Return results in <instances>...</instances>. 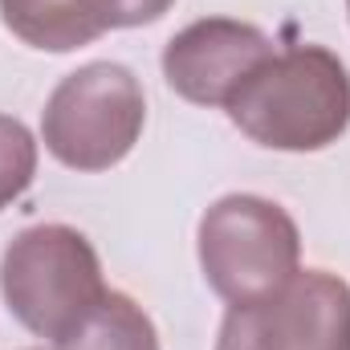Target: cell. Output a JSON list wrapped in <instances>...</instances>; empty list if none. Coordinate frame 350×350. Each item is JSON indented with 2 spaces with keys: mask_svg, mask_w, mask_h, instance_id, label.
Wrapping results in <instances>:
<instances>
[{
  "mask_svg": "<svg viewBox=\"0 0 350 350\" xmlns=\"http://www.w3.org/2000/svg\"><path fill=\"white\" fill-rule=\"evenodd\" d=\"M57 350H159V334L135 297L106 289V297L57 342Z\"/></svg>",
  "mask_w": 350,
  "mask_h": 350,
  "instance_id": "8",
  "label": "cell"
},
{
  "mask_svg": "<svg viewBox=\"0 0 350 350\" xmlns=\"http://www.w3.org/2000/svg\"><path fill=\"white\" fill-rule=\"evenodd\" d=\"M228 118L273 151H322L350 126V74L326 45H289L245 78Z\"/></svg>",
  "mask_w": 350,
  "mask_h": 350,
  "instance_id": "1",
  "label": "cell"
},
{
  "mask_svg": "<svg viewBox=\"0 0 350 350\" xmlns=\"http://www.w3.org/2000/svg\"><path fill=\"white\" fill-rule=\"evenodd\" d=\"M301 261L293 216L265 196H224L200 220V269L212 293L228 306H249L277 293Z\"/></svg>",
  "mask_w": 350,
  "mask_h": 350,
  "instance_id": "4",
  "label": "cell"
},
{
  "mask_svg": "<svg viewBox=\"0 0 350 350\" xmlns=\"http://www.w3.org/2000/svg\"><path fill=\"white\" fill-rule=\"evenodd\" d=\"M273 57V41L257 25L232 16H204L179 29L163 49L167 86L196 106H228L245 78Z\"/></svg>",
  "mask_w": 350,
  "mask_h": 350,
  "instance_id": "6",
  "label": "cell"
},
{
  "mask_svg": "<svg viewBox=\"0 0 350 350\" xmlns=\"http://www.w3.org/2000/svg\"><path fill=\"white\" fill-rule=\"evenodd\" d=\"M33 350H41V347H33Z\"/></svg>",
  "mask_w": 350,
  "mask_h": 350,
  "instance_id": "11",
  "label": "cell"
},
{
  "mask_svg": "<svg viewBox=\"0 0 350 350\" xmlns=\"http://www.w3.org/2000/svg\"><path fill=\"white\" fill-rule=\"evenodd\" d=\"M216 350H350V285L326 269H297L277 293L232 306Z\"/></svg>",
  "mask_w": 350,
  "mask_h": 350,
  "instance_id": "5",
  "label": "cell"
},
{
  "mask_svg": "<svg viewBox=\"0 0 350 350\" xmlns=\"http://www.w3.org/2000/svg\"><path fill=\"white\" fill-rule=\"evenodd\" d=\"M175 0H82L90 21L106 33V29H139L159 21Z\"/></svg>",
  "mask_w": 350,
  "mask_h": 350,
  "instance_id": "10",
  "label": "cell"
},
{
  "mask_svg": "<svg viewBox=\"0 0 350 350\" xmlns=\"http://www.w3.org/2000/svg\"><path fill=\"white\" fill-rule=\"evenodd\" d=\"M147 122L139 78L118 62H90L66 74L41 110L45 151L74 172H106L122 163Z\"/></svg>",
  "mask_w": 350,
  "mask_h": 350,
  "instance_id": "3",
  "label": "cell"
},
{
  "mask_svg": "<svg viewBox=\"0 0 350 350\" xmlns=\"http://www.w3.org/2000/svg\"><path fill=\"white\" fill-rule=\"evenodd\" d=\"M0 293L25 330L62 342L106 297V281L94 245L78 228L33 224L0 257Z\"/></svg>",
  "mask_w": 350,
  "mask_h": 350,
  "instance_id": "2",
  "label": "cell"
},
{
  "mask_svg": "<svg viewBox=\"0 0 350 350\" xmlns=\"http://www.w3.org/2000/svg\"><path fill=\"white\" fill-rule=\"evenodd\" d=\"M347 8H350V0H347Z\"/></svg>",
  "mask_w": 350,
  "mask_h": 350,
  "instance_id": "12",
  "label": "cell"
},
{
  "mask_svg": "<svg viewBox=\"0 0 350 350\" xmlns=\"http://www.w3.org/2000/svg\"><path fill=\"white\" fill-rule=\"evenodd\" d=\"M0 21L12 37L45 53H70L102 37L82 0H0Z\"/></svg>",
  "mask_w": 350,
  "mask_h": 350,
  "instance_id": "7",
  "label": "cell"
},
{
  "mask_svg": "<svg viewBox=\"0 0 350 350\" xmlns=\"http://www.w3.org/2000/svg\"><path fill=\"white\" fill-rule=\"evenodd\" d=\"M37 175V139L21 118L0 114V212L29 191Z\"/></svg>",
  "mask_w": 350,
  "mask_h": 350,
  "instance_id": "9",
  "label": "cell"
}]
</instances>
